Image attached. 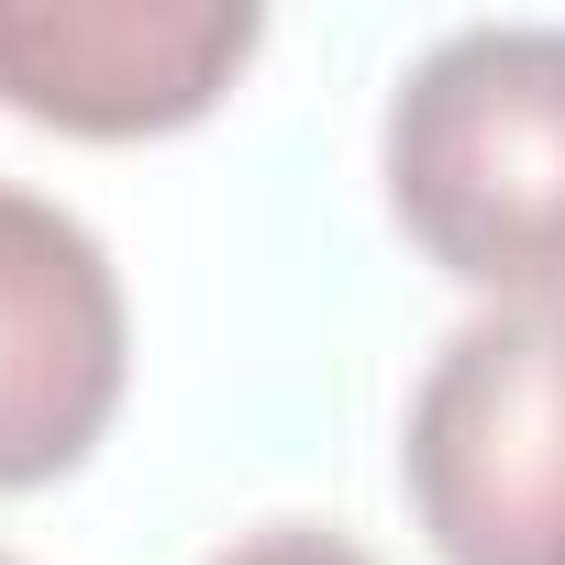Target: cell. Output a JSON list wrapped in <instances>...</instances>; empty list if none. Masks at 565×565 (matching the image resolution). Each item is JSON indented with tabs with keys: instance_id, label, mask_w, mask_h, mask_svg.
Here are the masks:
<instances>
[{
	"instance_id": "obj_2",
	"label": "cell",
	"mask_w": 565,
	"mask_h": 565,
	"mask_svg": "<svg viewBox=\"0 0 565 565\" xmlns=\"http://www.w3.org/2000/svg\"><path fill=\"white\" fill-rule=\"evenodd\" d=\"M399 488L444 565H565V300L444 333L399 422Z\"/></svg>"
},
{
	"instance_id": "obj_1",
	"label": "cell",
	"mask_w": 565,
	"mask_h": 565,
	"mask_svg": "<svg viewBox=\"0 0 565 565\" xmlns=\"http://www.w3.org/2000/svg\"><path fill=\"white\" fill-rule=\"evenodd\" d=\"M388 222L488 311L565 300V23H455L377 122Z\"/></svg>"
},
{
	"instance_id": "obj_5",
	"label": "cell",
	"mask_w": 565,
	"mask_h": 565,
	"mask_svg": "<svg viewBox=\"0 0 565 565\" xmlns=\"http://www.w3.org/2000/svg\"><path fill=\"white\" fill-rule=\"evenodd\" d=\"M211 565H377V554L344 543V532H322V521H255V532H233Z\"/></svg>"
},
{
	"instance_id": "obj_4",
	"label": "cell",
	"mask_w": 565,
	"mask_h": 565,
	"mask_svg": "<svg viewBox=\"0 0 565 565\" xmlns=\"http://www.w3.org/2000/svg\"><path fill=\"white\" fill-rule=\"evenodd\" d=\"M255 45V0H0V111L78 145L189 134L222 111Z\"/></svg>"
},
{
	"instance_id": "obj_3",
	"label": "cell",
	"mask_w": 565,
	"mask_h": 565,
	"mask_svg": "<svg viewBox=\"0 0 565 565\" xmlns=\"http://www.w3.org/2000/svg\"><path fill=\"white\" fill-rule=\"evenodd\" d=\"M134 377V311L111 244L45 189L0 178V499L100 455Z\"/></svg>"
},
{
	"instance_id": "obj_6",
	"label": "cell",
	"mask_w": 565,
	"mask_h": 565,
	"mask_svg": "<svg viewBox=\"0 0 565 565\" xmlns=\"http://www.w3.org/2000/svg\"><path fill=\"white\" fill-rule=\"evenodd\" d=\"M0 565H23V554H0Z\"/></svg>"
}]
</instances>
